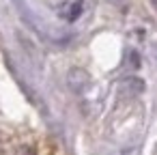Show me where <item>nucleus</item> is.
<instances>
[{
  "label": "nucleus",
  "instance_id": "f257e3e1",
  "mask_svg": "<svg viewBox=\"0 0 157 155\" xmlns=\"http://www.w3.org/2000/svg\"><path fill=\"white\" fill-rule=\"evenodd\" d=\"M144 91V82L138 78H127L118 84V99H133Z\"/></svg>",
  "mask_w": 157,
  "mask_h": 155
},
{
  "label": "nucleus",
  "instance_id": "f03ea898",
  "mask_svg": "<svg viewBox=\"0 0 157 155\" xmlns=\"http://www.w3.org/2000/svg\"><path fill=\"white\" fill-rule=\"evenodd\" d=\"M67 80H69V86H71L73 91H78V93H80V91H84V88L88 86V82H90V76H88L84 69H71Z\"/></svg>",
  "mask_w": 157,
  "mask_h": 155
},
{
  "label": "nucleus",
  "instance_id": "7ed1b4c3",
  "mask_svg": "<svg viewBox=\"0 0 157 155\" xmlns=\"http://www.w3.org/2000/svg\"><path fill=\"white\" fill-rule=\"evenodd\" d=\"M80 11H82V2H80V0H75V5H73V7H67V9H63V11H60V15H63L65 20H75V17L80 15Z\"/></svg>",
  "mask_w": 157,
  "mask_h": 155
},
{
  "label": "nucleus",
  "instance_id": "20e7f679",
  "mask_svg": "<svg viewBox=\"0 0 157 155\" xmlns=\"http://www.w3.org/2000/svg\"><path fill=\"white\" fill-rule=\"evenodd\" d=\"M17 155H35V151L30 149V146H24V149H20V153Z\"/></svg>",
  "mask_w": 157,
  "mask_h": 155
},
{
  "label": "nucleus",
  "instance_id": "39448f33",
  "mask_svg": "<svg viewBox=\"0 0 157 155\" xmlns=\"http://www.w3.org/2000/svg\"><path fill=\"white\" fill-rule=\"evenodd\" d=\"M153 7H155V9H157V0H153Z\"/></svg>",
  "mask_w": 157,
  "mask_h": 155
}]
</instances>
